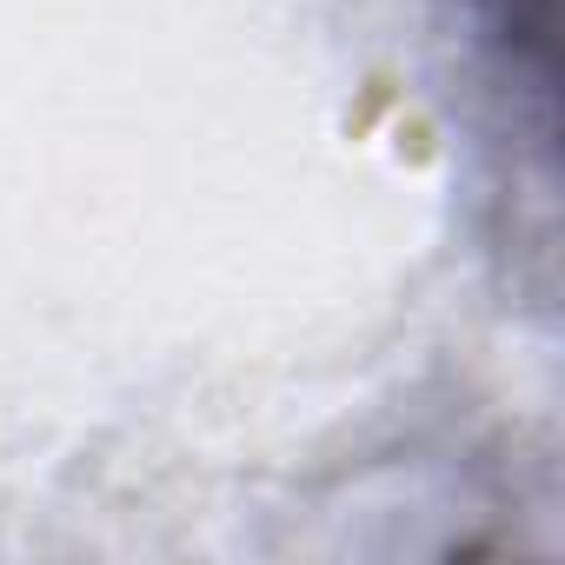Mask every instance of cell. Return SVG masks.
Masks as SVG:
<instances>
[{
	"instance_id": "6da1fadb",
	"label": "cell",
	"mask_w": 565,
	"mask_h": 565,
	"mask_svg": "<svg viewBox=\"0 0 565 565\" xmlns=\"http://www.w3.org/2000/svg\"><path fill=\"white\" fill-rule=\"evenodd\" d=\"M499 41L512 47V61L539 81V94H552V47H558V0H486Z\"/></svg>"
}]
</instances>
